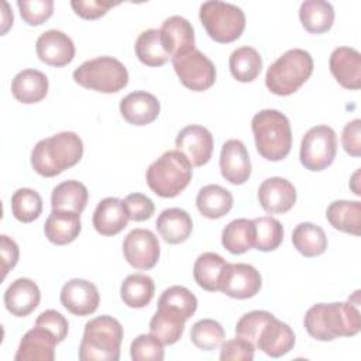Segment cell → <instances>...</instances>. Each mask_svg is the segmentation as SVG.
<instances>
[{
  "instance_id": "cell-1",
  "label": "cell",
  "mask_w": 361,
  "mask_h": 361,
  "mask_svg": "<svg viewBox=\"0 0 361 361\" xmlns=\"http://www.w3.org/2000/svg\"><path fill=\"white\" fill-rule=\"evenodd\" d=\"M306 331L319 341L337 337H353L361 329V316L355 305L348 302L316 303L305 314Z\"/></svg>"
},
{
  "instance_id": "cell-2",
  "label": "cell",
  "mask_w": 361,
  "mask_h": 361,
  "mask_svg": "<svg viewBox=\"0 0 361 361\" xmlns=\"http://www.w3.org/2000/svg\"><path fill=\"white\" fill-rule=\"evenodd\" d=\"M82 155L80 137L72 131H62L35 144L31 151V166L38 175L52 178L75 166Z\"/></svg>"
},
{
  "instance_id": "cell-3",
  "label": "cell",
  "mask_w": 361,
  "mask_h": 361,
  "mask_svg": "<svg viewBox=\"0 0 361 361\" xmlns=\"http://www.w3.org/2000/svg\"><path fill=\"white\" fill-rule=\"evenodd\" d=\"M255 147L259 155L268 161H281L288 157L292 147V130L289 118L274 109H265L251 120Z\"/></svg>"
},
{
  "instance_id": "cell-4",
  "label": "cell",
  "mask_w": 361,
  "mask_h": 361,
  "mask_svg": "<svg viewBox=\"0 0 361 361\" xmlns=\"http://www.w3.org/2000/svg\"><path fill=\"white\" fill-rule=\"evenodd\" d=\"M123 343V326L111 316L103 314L85 324L79 347L80 361H117Z\"/></svg>"
},
{
  "instance_id": "cell-5",
  "label": "cell",
  "mask_w": 361,
  "mask_h": 361,
  "mask_svg": "<svg viewBox=\"0 0 361 361\" xmlns=\"http://www.w3.org/2000/svg\"><path fill=\"white\" fill-rule=\"evenodd\" d=\"M313 72L312 55L300 48H293L282 54L269 65L265 75L268 90L278 96H289L310 78Z\"/></svg>"
},
{
  "instance_id": "cell-6",
  "label": "cell",
  "mask_w": 361,
  "mask_h": 361,
  "mask_svg": "<svg viewBox=\"0 0 361 361\" xmlns=\"http://www.w3.org/2000/svg\"><path fill=\"white\" fill-rule=\"evenodd\" d=\"M145 179L155 195L175 197L190 182L192 164L178 149H169L148 166Z\"/></svg>"
},
{
  "instance_id": "cell-7",
  "label": "cell",
  "mask_w": 361,
  "mask_h": 361,
  "mask_svg": "<svg viewBox=\"0 0 361 361\" xmlns=\"http://www.w3.org/2000/svg\"><path fill=\"white\" fill-rule=\"evenodd\" d=\"M73 80L100 93H117L128 83L127 68L113 56H97L73 71Z\"/></svg>"
},
{
  "instance_id": "cell-8",
  "label": "cell",
  "mask_w": 361,
  "mask_h": 361,
  "mask_svg": "<svg viewBox=\"0 0 361 361\" xmlns=\"http://www.w3.org/2000/svg\"><path fill=\"white\" fill-rule=\"evenodd\" d=\"M199 18L212 39L228 44L241 37L245 28L244 11L230 3L210 0L200 6Z\"/></svg>"
},
{
  "instance_id": "cell-9",
  "label": "cell",
  "mask_w": 361,
  "mask_h": 361,
  "mask_svg": "<svg viewBox=\"0 0 361 361\" xmlns=\"http://www.w3.org/2000/svg\"><path fill=\"white\" fill-rule=\"evenodd\" d=\"M337 154V137L329 126H314L302 138L299 158L309 171H323L330 166Z\"/></svg>"
},
{
  "instance_id": "cell-10",
  "label": "cell",
  "mask_w": 361,
  "mask_h": 361,
  "mask_svg": "<svg viewBox=\"0 0 361 361\" xmlns=\"http://www.w3.org/2000/svg\"><path fill=\"white\" fill-rule=\"evenodd\" d=\"M172 65L180 83L193 92H204L214 85V63L196 48L172 58Z\"/></svg>"
},
{
  "instance_id": "cell-11",
  "label": "cell",
  "mask_w": 361,
  "mask_h": 361,
  "mask_svg": "<svg viewBox=\"0 0 361 361\" xmlns=\"http://www.w3.org/2000/svg\"><path fill=\"white\" fill-rule=\"evenodd\" d=\"M161 247L157 235L147 228L131 230L123 241L126 261L135 269H151L159 259Z\"/></svg>"
},
{
  "instance_id": "cell-12",
  "label": "cell",
  "mask_w": 361,
  "mask_h": 361,
  "mask_svg": "<svg viewBox=\"0 0 361 361\" xmlns=\"http://www.w3.org/2000/svg\"><path fill=\"white\" fill-rule=\"evenodd\" d=\"M261 275L250 264H227L219 290L234 299H248L261 289Z\"/></svg>"
},
{
  "instance_id": "cell-13",
  "label": "cell",
  "mask_w": 361,
  "mask_h": 361,
  "mask_svg": "<svg viewBox=\"0 0 361 361\" xmlns=\"http://www.w3.org/2000/svg\"><path fill=\"white\" fill-rule=\"evenodd\" d=\"M175 145L176 149L188 158L192 166H202L212 158L213 135L203 126H186L178 133Z\"/></svg>"
},
{
  "instance_id": "cell-14",
  "label": "cell",
  "mask_w": 361,
  "mask_h": 361,
  "mask_svg": "<svg viewBox=\"0 0 361 361\" xmlns=\"http://www.w3.org/2000/svg\"><path fill=\"white\" fill-rule=\"evenodd\" d=\"M62 306L75 316H87L96 312L100 303V295L94 283L73 278L68 281L59 295Z\"/></svg>"
},
{
  "instance_id": "cell-15",
  "label": "cell",
  "mask_w": 361,
  "mask_h": 361,
  "mask_svg": "<svg viewBox=\"0 0 361 361\" xmlns=\"http://www.w3.org/2000/svg\"><path fill=\"white\" fill-rule=\"evenodd\" d=\"M258 200L267 213L282 214L293 207L296 202V189L288 179L272 176L259 185Z\"/></svg>"
},
{
  "instance_id": "cell-16",
  "label": "cell",
  "mask_w": 361,
  "mask_h": 361,
  "mask_svg": "<svg viewBox=\"0 0 361 361\" xmlns=\"http://www.w3.org/2000/svg\"><path fill=\"white\" fill-rule=\"evenodd\" d=\"M38 58L51 66H65L75 56V44L71 37L59 30L42 32L35 44Z\"/></svg>"
},
{
  "instance_id": "cell-17",
  "label": "cell",
  "mask_w": 361,
  "mask_h": 361,
  "mask_svg": "<svg viewBox=\"0 0 361 361\" xmlns=\"http://www.w3.org/2000/svg\"><path fill=\"white\" fill-rule=\"evenodd\" d=\"M221 176L233 185H243L251 175V161L245 145L240 140H227L220 152Z\"/></svg>"
},
{
  "instance_id": "cell-18",
  "label": "cell",
  "mask_w": 361,
  "mask_h": 361,
  "mask_svg": "<svg viewBox=\"0 0 361 361\" xmlns=\"http://www.w3.org/2000/svg\"><path fill=\"white\" fill-rule=\"evenodd\" d=\"M159 37L164 49L171 58L195 49V31L185 17H168L159 28Z\"/></svg>"
},
{
  "instance_id": "cell-19",
  "label": "cell",
  "mask_w": 361,
  "mask_h": 361,
  "mask_svg": "<svg viewBox=\"0 0 361 361\" xmlns=\"http://www.w3.org/2000/svg\"><path fill=\"white\" fill-rule=\"evenodd\" d=\"M58 344L55 336L45 327L35 326L28 330L17 348L16 361H54L55 345Z\"/></svg>"
},
{
  "instance_id": "cell-20",
  "label": "cell",
  "mask_w": 361,
  "mask_h": 361,
  "mask_svg": "<svg viewBox=\"0 0 361 361\" xmlns=\"http://www.w3.org/2000/svg\"><path fill=\"white\" fill-rule=\"evenodd\" d=\"M334 79L345 89L358 90L361 87V55L351 47H337L329 61Z\"/></svg>"
},
{
  "instance_id": "cell-21",
  "label": "cell",
  "mask_w": 361,
  "mask_h": 361,
  "mask_svg": "<svg viewBox=\"0 0 361 361\" xmlns=\"http://www.w3.org/2000/svg\"><path fill=\"white\" fill-rule=\"evenodd\" d=\"M39 288L30 278L16 279L4 292L6 309L17 317H25L32 313L39 305Z\"/></svg>"
},
{
  "instance_id": "cell-22",
  "label": "cell",
  "mask_w": 361,
  "mask_h": 361,
  "mask_svg": "<svg viewBox=\"0 0 361 361\" xmlns=\"http://www.w3.org/2000/svg\"><path fill=\"white\" fill-rule=\"evenodd\" d=\"M161 111L158 99L148 92L137 90L120 102V113L124 120L133 126H147L152 123Z\"/></svg>"
},
{
  "instance_id": "cell-23",
  "label": "cell",
  "mask_w": 361,
  "mask_h": 361,
  "mask_svg": "<svg viewBox=\"0 0 361 361\" xmlns=\"http://www.w3.org/2000/svg\"><path fill=\"white\" fill-rule=\"evenodd\" d=\"M295 345V333L283 322L272 317L261 330L255 348L261 350L272 358L288 354Z\"/></svg>"
},
{
  "instance_id": "cell-24",
  "label": "cell",
  "mask_w": 361,
  "mask_h": 361,
  "mask_svg": "<svg viewBox=\"0 0 361 361\" xmlns=\"http://www.w3.org/2000/svg\"><path fill=\"white\" fill-rule=\"evenodd\" d=\"M123 200L117 197H104L99 202L93 213V227L102 235H116L126 228L128 223Z\"/></svg>"
},
{
  "instance_id": "cell-25",
  "label": "cell",
  "mask_w": 361,
  "mask_h": 361,
  "mask_svg": "<svg viewBox=\"0 0 361 361\" xmlns=\"http://www.w3.org/2000/svg\"><path fill=\"white\" fill-rule=\"evenodd\" d=\"M80 228L79 213L71 210H52L45 221L44 233L49 243L65 245L76 240Z\"/></svg>"
},
{
  "instance_id": "cell-26",
  "label": "cell",
  "mask_w": 361,
  "mask_h": 361,
  "mask_svg": "<svg viewBox=\"0 0 361 361\" xmlns=\"http://www.w3.org/2000/svg\"><path fill=\"white\" fill-rule=\"evenodd\" d=\"M155 227L165 243L179 244L189 238L192 234L193 223L189 213L183 209L169 207L161 212Z\"/></svg>"
},
{
  "instance_id": "cell-27",
  "label": "cell",
  "mask_w": 361,
  "mask_h": 361,
  "mask_svg": "<svg viewBox=\"0 0 361 361\" xmlns=\"http://www.w3.org/2000/svg\"><path fill=\"white\" fill-rule=\"evenodd\" d=\"M48 78L37 69L18 72L11 82V93L20 103L32 104L41 102L48 93Z\"/></svg>"
},
{
  "instance_id": "cell-28",
  "label": "cell",
  "mask_w": 361,
  "mask_h": 361,
  "mask_svg": "<svg viewBox=\"0 0 361 361\" xmlns=\"http://www.w3.org/2000/svg\"><path fill=\"white\" fill-rule=\"evenodd\" d=\"M330 226L338 231L353 235L361 234V202L334 200L326 210Z\"/></svg>"
},
{
  "instance_id": "cell-29",
  "label": "cell",
  "mask_w": 361,
  "mask_h": 361,
  "mask_svg": "<svg viewBox=\"0 0 361 361\" xmlns=\"http://www.w3.org/2000/svg\"><path fill=\"white\" fill-rule=\"evenodd\" d=\"M234 199L230 190L220 185H206L196 196V206L202 216L207 219H220L233 207Z\"/></svg>"
},
{
  "instance_id": "cell-30",
  "label": "cell",
  "mask_w": 361,
  "mask_h": 361,
  "mask_svg": "<svg viewBox=\"0 0 361 361\" xmlns=\"http://www.w3.org/2000/svg\"><path fill=\"white\" fill-rule=\"evenodd\" d=\"M299 20L307 32L323 34L334 23V8L324 0H306L300 4Z\"/></svg>"
},
{
  "instance_id": "cell-31",
  "label": "cell",
  "mask_w": 361,
  "mask_h": 361,
  "mask_svg": "<svg viewBox=\"0 0 361 361\" xmlns=\"http://www.w3.org/2000/svg\"><path fill=\"white\" fill-rule=\"evenodd\" d=\"M227 261L216 252H203L193 265V278L196 283L209 292L219 290L220 279L227 267Z\"/></svg>"
},
{
  "instance_id": "cell-32",
  "label": "cell",
  "mask_w": 361,
  "mask_h": 361,
  "mask_svg": "<svg viewBox=\"0 0 361 361\" xmlns=\"http://www.w3.org/2000/svg\"><path fill=\"white\" fill-rule=\"evenodd\" d=\"M185 317L168 307H157L149 320V331L157 336L164 345L175 344L183 334Z\"/></svg>"
},
{
  "instance_id": "cell-33",
  "label": "cell",
  "mask_w": 361,
  "mask_h": 361,
  "mask_svg": "<svg viewBox=\"0 0 361 361\" xmlns=\"http://www.w3.org/2000/svg\"><path fill=\"white\" fill-rule=\"evenodd\" d=\"M89 199L87 188L79 180H65L56 185L51 195L52 210H71L82 213Z\"/></svg>"
},
{
  "instance_id": "cell-34",
  "label": "cell",
  "mask_w": 361,
  "mask_h": 361,
  "mask_svg": "<svg viewBox=\"0 0 361 361\" xmlns=\"http://www.w3.org/2000/svg\"><path fill=\"white\" fill-rule=\"evenodd\" d=\"M293 247L306 258L322 255L327 248L324 230L313 223H299L292 233Z\"/></svg>"
},
{
  "instance_id": "cell-35",
  "label": "cell",
  "mask_w": 361,
  "mask_h": 361,
  "mask_svg": "<svg viewBox=\"0 0 361 361\" xmlns=\"http://www.w3.org/2000/svg\"><path fill=\"white\" fill-rule=\"evenodd\" d=\"M255 227L248 219H235L230 221L221 233V244L231 254H244L254 247Z\"/></svg>"
},
{
  "instance_id": "cell-36",
  "label": "cell",
  "mask_w": 361,
  "mask_h": 361,
  "mask_svg": "<svg viewBox=\"0 0 361 361\" xmlns=\"http://www.w3.org/2000/svg\"><path fill=\"white\" fill-rule=\"evenodd\" d=\"M155 283L151 276L145 274L128 275L120 288L121 300L133 309L145 307L154 298Z\"/></svg>"
},
{
  "instance_id": "cell-37",
  "label": "cell",
  "mask_w": 361,
  "mask_h": 361,
  "mask_svg": "<svg viewBox=\"0 0 361 361\" xmlns=\"http://www.w3.org/2000/svg\"><path fill=\"white\" fill-rule=\"evenodd\" d=\"M230 72L238 82H252L261 73L262 58L259 52L248 45L234 49L228 59Z\"/></svg>"
},
{
  "instance_id": "cell-38",
  "label": "cell",
  "mask_w": 361,
  "mask_h": 361,
  "mask_svg": "<svg viewBox=\"0 0 361 361\" xmlns=\"http://www.w3.org/2000/svg\"><path fill=\"white\" fill-rule=\"evenodd\" d=\"M134 49L137 58L147 66H162L171 58L162 47L159 30L157 28L142 31L135 39Z\"/></svg>"
},
{
  "instance_id": "cell-39",
  "label": "cell",
  "mask_w": 361,
  "mask_h": 361,
  "mask_svg": "<svg viewBox=\"0 0 361 361\" xmlns=\"http://www.w3.org/2000/svg\"><path fill=\"white\" fill-rule=\"evenodd\" d=\"M13 216L21 223L37 220L42 212L41 195L30 188H20L11 196Z\"/></svg>"
},
{
  "instance_id": "cell-40",
  "label": "cell",
  "mask_w": 361,
  "mask_h": 361,
  "mask_svg": "<svg viewBox=\"0 0 361 361\" xmlns=\"http://www.w3.org/2000/svg\"><path fill=\"white\" fill-rule=\"evenodd\" d=\"M252 221L255 227L254 247L258 251H274L282 244L283 227L278 219L271 216H262L254 219Z\"/></svg>"
},
{
  "instance_id": "cell-41",
  "label": "cell",
  "mask_w": 361,
  "mask_h": 361,
  "mask_svg": "<svg viewBox=\"0 0 361 361\" xmlns=\"http://www.w3.org/2000/svg\"><path fill=\"white\" fill-rule=\"evenodd\" d=\"M157 307H168L175 310L183 316L185 320H188L195 314L197 309V299L188 288L173 285L161 293Z\"/></svg>"
},
{
  "instance_id": "cell-42",
  "label": "cell",
  "mask_w": 361,
  "mask_h": 361,
  "mask_svg": "<svg viewBox=\"0 0 361 361\" xmlns=\"http://www.w3.org/2000/svg\"><path fill=\"white\" fill-rule=\"evenodd\" d=\"M224 329L219 322L213 319H202L196 322L190 329L192 343L203 351L217 350L224 341Z\"/></svg>"
},
{
  "instance_id": "cell-43",
  "label": "cell",
  "mask_w": 361,
  "mask_h": 361,
  "mask_svg": "<svg viewBox=\"0 0 361 361\" xmlns=\"http://www.w3.org/2000/svg\"><path fill=\"white\" fill-rule=\"evenodd\" d=\"M130 353L134 361H162L165 357L162 341L152 333L137 336L131 343Z\"/></svg>"
},
{
  "instance_id": "cell-44",
  "label": "cell",
  "mask_w": 361,
  "mask_h": 361,
  "mask_svg": "<svg viewBox=\"0 0 361 361\" xmlns=\"http://www.w3.org/2000/svg\"><path fill=\"white\" fill-rule=\"evenodd\" d=\"M275 317L272 313L267 310H252L240 317V320L235 324V334L241 338L248 340L254 344L257 343V338L262 330V327Z\"/></svg>"
},
{
  "instance_id": "cell-45",
  "label": "cell",
  "mask_w": 361,
  "mask_h": 361,
  "mask_svg": "<svg viewBox=\"0 0 361 361\" xmlns=\"http://www.w3.org/2000/svg\"><path fill=\"white\" fill-rule=\"evenodd\" d=\"M21 18L28 25H39L45 23L54 13L52 0H18Z\"/></svg>"
},
{
  "instance_id": "cell-46",
  "label": "cell",
  "mask_w": 361,
  "mask_h": 361,
  "mask_svg": "<svg viewBox=\"0 0 361 361\" xmlns=\"http://www.w3.org/2000/svg\"><path fill=\"white\" fill-rule=\"evenodd\" d=\"M255 347L245 338L235 337L221 343L220 360L221 361H251L254 358Z\"/></svg>"
},
{
  "instance_id": "cell-47",
  "label": "cell",
  "mask_w": 361,
  "mask_h": 361,
  "mask_svg": "<svg viewBox=\"0 0 361 361\" xmlns=\"http://www.w3.org/2000/svg\"><path fill=\"white\" fill-rule=\"evenodd\" d=\"M123 203L128 219L133 221L148 220L155 212L154 202L142 193H131L123 200Z\"/></svg>"
},
{
  "instance_id": "cell-48",
  "label": "cell",
  "mask_w": 361,
  "mask_h": 361,
  "mask_svg": "<svg viewBox=\"0 0 361 361\" xmlns=\"http://www.w3.org/2000/svg\"><path fill=\"white\" fill-rule=\"evenodd\" d=\"M35 326H41L45 327L47 330H49L58 343H62L66 336H68V330H69V323L65 319V316H62L59 312L54 310V309H48L44 310L35 320Z\"/></svg>"
},
{
  "instance_id": "cell-49",
  "label": "cell",
  "mask_w": 361,
  "mask_h": 361,
  "mask_svg": "<svg viewBox=\"0 0 361 361\" xmlns=\"http://www.w3.org/2000/svg\"><path fill=\"white\" fill-rule=\"evenodd\" d=\"M73 11L85 20H96L104 16L111 7L117 3L111 1H99V0H73L71 1Z\"/></svg>"
},
{
  "instance_id": "cell-50",
  "label": "cell",
  "mask_w": 361,
  "mask_h": 361,
  "mask_svg": "<svg viewBox=\"0 0 361 361\" xmlns=\"http://www.w3.org/2000/svg\"><path fill=\"white\" fill-rule=\"evenodd\" d=\"M341 145L347 154L351 157L361 155V120L354 118L353 121L347 123L343 128L341 134Z\"/></svg>"
},
{
  "instance_id": "cell-51",
  "label": "cell",
  "mask_w": 361,
  "mask_h": 361,
  "mask_svg": "<svg viewBox=\"0 0 361 361\" xmlns=\"http://www.w3.org/2000/svg\"><path fill=\"white\" fill-rule=\"evenodd\" d=\"M1 271H3V278L8 274L10 269H13L18 261V245L17 243L10 238L8 235H1Z\"/></svg>"
},
{
  "instance_id": "cell-52",
  "label": "cell",
  "mask_w": 361,
  "mask_h": 361,
  "mask_svg": "<svg viewBox=\"0 0 361 361\" xmlns=\"http://www.w3.org/2000/svg\"><path fill=\"white\" fill-rule=\"evenodd\" d=\"M4 11H3V28H1V34H6V31L8 30L10 25H13V13L8 10V4L4 1L3 3Z\"/></svg>"
}]
</instances>
